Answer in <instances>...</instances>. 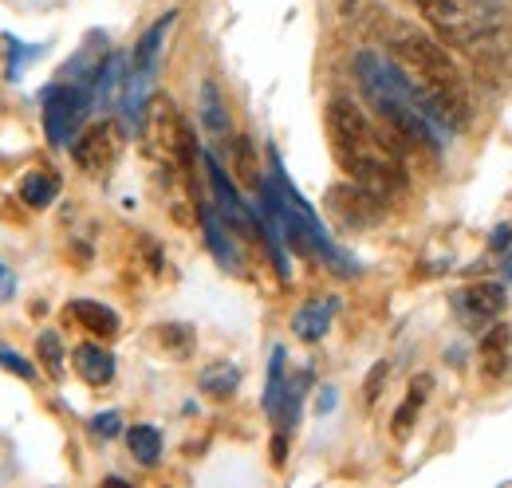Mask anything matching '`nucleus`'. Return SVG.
<instances>
[{
	"instance_id": "3",
	"label": "nucleus",
	"mask_w": 512,
	"mask_h": 488,
	"mask_svg": "<svg viewBox=\"0 0 512 488\" xmlns=\"http://www.w3.org/2000/svg\"><path fill=\"white\" fill-rule=\"evenodd\" d=\"M355 71H359V83H363L371 107L379 111V119L390 126V134L398 142H410L418 150H442L446 146L449 130L422 103V95L402 79V71L394 63L375 56V52H363L355 60Z\"/></svg>"
},
{
	"instance_id": "13",
	"label": "nucleus",
	"mask_w": 512,
	"mask_h": 488,
	"mask_svg": "<svg viewBox=\"0 0 512 488\" xmlns=\"http://www.w3.org/2000/svg\"><path fill=\"white\" fill-rule=\"evenodd\" d=\"M75 374L87 386H107L115 378V359H111V351H103L95 343H79L75 347Z\"/></svg>"
},
{
	"instance_id": "24",
	"label": "nucleus",
	"mask_w": 512,
	"mask_h": 488,
	"mask_svg": "<svg viewBox=\"0 0 512 488\" xmlns=\"http://www.w3.org/2000/svg\"><path fill=\"white\" fill-rule=\"evenodd\" d=\"M158 339H162V343H166V351H174V355H190L193 351V331L190 327H182V323L162 327V331H158Z\"/></svg>"
},
{
	"instance_id": "32",
	"label": "nucleus",
	"mask_w": 512,
	"mask_h": 488,
	"mask_svg": "<svg viewBox=\"0 0 512 488\" xmlns=\"http://www.w3.org/2000/svg\"><path fill=\"white\" fill-rule=\"evenodd\" d=\"M331 406H335V390H323V398H320V410H323V414H327V410H331Z\"/></svg>"
},
{
	"instance_id": "14",
	"label": "nucleus",
	"mask_w": 512,
	"mask_h": 488,
	"mask_svg": "<svg viewBox=\"0 0 512 488\" xmlns=\"http://www.w3.org/2000/svg\"><path fill=\"white\" fill-rule=\"evenodd\" d=\"M56 197H60V174H52V170H28L20 178V201L28 209H48Z\"/></svg>"
},
{
	"instance_id": "5",
	"label": "nucleus",
	"mask_w": 512,
	"mask_h": 488,
	"mask_svg": "<svg viewBox=\"0 0 512 488\" xmlns=\"http://www.w3.org/2000/svg\"><path fill=\"white\" fill-rule=\"evenodd\" d=\"M138 130H142L146 154H150L154 162L190 174L193 170V134H190V126L182 122V115H178L174 99H166V95L146 99L142 119H138Z\"/></svg>"
},
{
	"instance_id": "31",
	"label": "nucleus",
	"mask_w": 512,
	"mask_h": 488,
	"mask_svg": "<svg viewBox=\"0 0 512 488\" xmlns=\"http://www.w3.org/2000/svg\"><path fill=\"white\" fill-rule=\"evenodd\" d=\"M12 4H24V8H48V4H60V0H12Z\"/></svg>"
},
{
	"instance_id": "33",
	"label": "nucleus",
	"mask_w": 512,
	"mask_h": 488,
	"mask_svg": "<svg viewBox=\"0 0 512 488\" xmlns=\"http://www.w3.org/2000/svg\"><path fill=\"white\" fill-rule=\"evenodd\" d=\"M355 4H359V0H339V8H343V12H355Z\"/></svg>"
},
{
	"instance_id": "11",
	"label": "nucleus",
	"mask_w": 512,
	"mask_h": 488,
	"mask_svg": "<svg viewBox=\"0 0 512 488\" xmlns=\"http://www.w3.org/2000/svg\"><path fill=\"white\" fill-rule=\"evenodd\" d=\"M335 311H339V300H335V296L312 300V304H304L300 311H296V319H292V331H296L304 343H316V339H323V335H327V327H331Z\"/></svg>"
},
{
	"instance_id": "23",
	"label": "nucleus",
	"mask_w": 512,
	"mask_h": 488,
	"mask_svg": "<svg viewBox=\"0 0 512 488\" xmlns=\"http://www.w3.org/2000/svg\"><path fill=\"white\" fill-rule=\"evenodd\" d=\"M36 355H40V363L48 366L52 378H64V347H60V335L56 331H40Z\"/></svg>"
},
{
	"instance_id": "12",
	"label": "nucleus",
	"mask_w": 512,
	"mask_h": 488,
	"mask_svg": "<svg viewBox=\"0 0 512 488\" xmlns=\"http://www.w3.org/2000/svg\"><path fill=\"white\" fill-rule=\"evenodd\" d=\"M205 162V170H209V185H213V197H217V209L237 225V229H249V213H245V201L237 197V189L229 185V178H225V170L205 154L201 158Z\"/></svg>"
},
{
	"instance_id": "1",
	"label": "nucleus",
	"mask_w": 512,
	"mask_h": 488,
	"mask_svg": "<svg viewBox=\"0 0 512 488\" xmlns=\"http://www.w3.org/2000/svg\"><path fill=\"white\" fill-rule=\"evenodd\" d=\"M390 63L402 71V79L422 95V103L438 115V122L449 134L461 130L469 122V91H465V75L457 71V63L449 60V52L426 32L410 28V24H394L386 36Z\"/></svg>"
},
{
	"instance_id": "20",
	"label": "nucleus",
	"mask_w": 512,
	"mask_h": 488,
	"mask_svg": "<svg viewBox=\"0 0 512 488\" xmlns=\"http://www.w3.org/2000/svg\"><path fill=\"white\" fill-rule=\"evenodd\" d=\"M237 382H241V370H237L233 363H213L201 370V390H205V394L229 398V394L237 390Z\"/></svg>"
},
{
	"instance_id": "27",
	"label": "nucleus",
	"mask_w": 512,
	"mask_h": 488,
	"mask_svg": "<svg viewBox=\"0 0 512 488\" xmlns=\"http://www.w3.org/2000/svg\"><path fill=\"white\" fill-rule=\"evenodd\" d=\"M119 426H123V418H119L115 410H107V414H99V418L91 422V429H95L99 437H115V433H119Z\"/></svg>"
},
{
	"instance_id": "4",
	"label": "nucleus",
	"mask_w": 512,
	"mask_h": 488,
	"mask_svg": "<svg viewBox=\"0 0 512 488\" xmlns=\"http://www.w3.org/2000/svg\"><path fill=\"white\" fill-rule=\"evenodd\" d=\"M418 12L446 44L457 48H477L485 40H497V32L505 28L501 0H418Z\"/></svg>"
},
{
	"instance_id": "8",
	"label": "nucleus",
	"mask_w": 512,
	"mask_h": 488,
	"mask_svg": "<svg viewBox=\"0 0 512 488\" xmlns=\"http://www.w3.org/2000/svg\"><path fill=\"white\" fill-rule=\"evenodd\" d=\"M327 205H331V213H335L343 225H351V229H371V225H379L386 217L383 193H375V189H367V185H359V182L331 185V189H327Z\"/></svg>"
},
{
	"instance_id": "7",
	"label": "nucleus",
	"mask_w": 512,
	"mask_h": 488,
	"mask_svg": "<svg viewBox=\"0 0 512 488\" xmlns=\"http://www.w3.org/2000/svg\"><path fill=\"white\" fill-rule=\"evenodd\" d=\"M71 154H75V166H79V170H87L91 178H103V174L119 162V154H123V130L111 119L95 122V126H87V130L75 138Z\"/></svg>"
},
{
	"instance_id": "34",
	"label": "nucleus",
	"mask_w": 512,
	"mask_h": 488,
	"mask_svg": "<svg viewBox=\"0 0 512 488\" xmlns=\"http://www.w3.org/2000/svg\"><path fill=\"white\" fill-rule=\"evenodd\" d=\"M505 276H512V256H509V268H505Z\"/></svg>"
},
{
	"instance_id": "10",
	"label": "nucleus",
	"mask_w": 512,
	"mask_h": 488,
	"mask_svg": "<svg viewBox=\"0 0 512 488\" xmlns=\"http://www.w3.org/2000/svg\"><path fill=\"white\" fill-rule=\"evenodd\" d=\"M457 307L465 311V319L473 323H489L505 311V288L501 284H477V288H465L457 296Z\"/></svg>"
},
{
	"instance_id": "21",
	"label": "nucleus",
	"mask_w": 512,
	"mask_h": 488,
	"mask_svg": "<svg viewBox=\"0 0 512 488\" xmlns=\"http://www.w3.org/2000/svg\"><path fill=\"white\" fill-rule=\"evenodd\" d=\"M284 347H276L272 351V363H268V386H264V414L276 422V410H280V402H284Z\"/></svg>"
},
{
	"instance_id": "16",
	"label": "nucleus",
	"mask_w": 512,
	"mask_h": 488,
	"mask_svg": "<svg viewBox=\"0 0 512 488\" xmlns=\"http://www.w3.org/2000/svg\"><path fill=\"white\" fill-rule=\"evenodd\" d=\"M201 225H205V244H209V252H213L225 268H237V248H233V241H229L225 225L217 221L213 205H201Z\"/></svg>"
},
{
	"instance_id": "2",
	"label": "nucleus",
	"mask_w": 512,
	"mask_h": 488,
	"mask_svg": "<svg viewBox=\"0 0 512 488\" xmlns=\"http://www.w3.org/2000/svg\"><path fill=\"white\" fill-rule=\"evenodd\" d=\"M327 134H331L335 162L343 166V174H351V182L367 185L383 197H394L398 189H406L402 154L371 126V119L351 99L327 103Z\"/></svg>"
},
{
	"instance_id": "17",
	"label": "nucleus",
	"mask_w": 512,
	"mask_h": 488,
	"mask_svg": "<svg viewBox=\"0 0 512 488\" xmlns=\"http://www.w3.org/2000/svg\"><path fill=\"white\" fill-rule=\"evenodd\" d=\"M509 327L505 323H497V327H489V335H485V343H481V355H485V374L489 378H501L505 370H509Z\"/></svg>"
},
{
	"instance_id": "6",
	"label": "nucleus",
	"mask_w": 512,
	"mask_h": 488,
	"mask_svg": "<svg viewBox=\"0 0 512 488\" xmlns=\"http://www.w3.org/2000/svg\"><path fill=\"white\" fill-rule=\"evenodd\" d=\"M87 115V91L79 83H56L44 91V134L52 146H67Z\"/></svg>"
},
{
	"instance_id": "28",
	"label": "nucleus",
	"mask_w": 512,
	"mask_h": 488,
	"mask_svg": "<svg viewBox=\"0 0 512 488\" xmlns=\"http://www.w3.org/2000/svg\"><path fill=\"white\" fill-rule=\"evenodd\" d=\"M0 366H4V370H16L20 378H36V370L24 363V359H20L16 351H0Z\"/></svg>"
},
{
	"instance_id": "22",
	"label": "nucleus",
	"mask_w": 512,
	"mask_h": 488,
	"mask_svg": "<svg viewBox=\"0 0 512 488\" xmlns=\"http://www.w3.org/2000/svg\"><path fill=\"white\" fill-rule=\"evenodd\" d=\"M201 119H205V126H209L217 138H225V134H229L225 103H221V95H217V87H213V83H205V87H201Z\"/></svg>"
},
{
	"instance_id": "25",
	"label": "nucleus",
	"mask_w": 512,
	"mask_h": 488,
	"mask_svg": "<svg viewBox=\"0 0 512 488\" xmlns=\"http://www.w3.org/2000/svg\"><path fill=\"white\" fill-rule=\"evenodd\" d=\"M233 146H237V174H241V182L260 185V170H256V154L253 146H249V138H237Z\"/></svg>"
},
{
	"instance_id": "30",
	"label": "nucleus",
	"mask_w": 512,
	"mask_h": 488,
	"mask_svg": "<svg viewBox=\"0 0 512 488\" xmlns=\"http://www.w3.org/2000/svg\"><path fill=\"white\" fill-rule=\"evenodd\" d=\"M509 233H512L509 225H501V229H497V233H493V241H489V244H493V248H497V252H505V248H509Z\"/></svg>"
},
{
	"instance_id": "18",
	"label": "nucleus",
	"mask_w": 512,
	"mask_h": 488,
	"mask_svg": "<svg viewBox=\"0 0 512 488\" xmlns=\"http://www.w3.org/2000/svg\"><path fill=\"white\" fill-rule=\"evenodd\" d=\"M127 445H130V457L138 465H158V457H162V433L154 426H134L127 433Z\"/></svg>"
},
{
	"instance_id": "29",
	"label": "nucleus",
	"mask_w": 512,
	"mask_h": 488,
	"mask_svg": "<svg viewBox=\"0 0 512 488\" xmlns=\"http://www.w3.org/2000/svg\"><path fill=\"white\" fill-rule=\"evenodd\" d=\"M272 461H276V465H284V461H288V441H284V433H280V437H272Z\"/></svg>"
},
{
	"instance_id": "15",
	"label": "nucleus",
	"mask_w": 512,
	"mask_h": 488,
	"mask_svg": "<svg viewBox=\"0 0 512 488\" xmlns=\"http://www.w3.org/2000/svg\"><path fill=\"white\" fill-rule=\"evenodd\" d=\"M174 20H178V12H166V16L138 40V48H134V71H150V75H154V63H158V52H162V40H166V32L174 28Z\"/></svg>"
},
{
	"instance_id": "19",
	"label": "nucleus",
	"mask_w": 512,
	"mask_h": 488,
	"mask_svg": "<svg viewBox=\"0 0 512 488\" xmlns=\"http://www.w3.org/2000/svg\"><path fill=\"white\" fill-rule=\"evenodd\" d=\"M430 386H434V378H430V374H418V378L410 382V398H406V406L394 414V433H398V437H406V433H410V426H414V414L422 410V402H426Z\"/></svg>"
},
{
	"instance_id": "26",
	"label": "nucleus",
	"mask_w": 512,
	"mask_h": 488,
	"mask_svg": "<svg viewBox=\"0 0 512 488\" xmlns=\"http://www.w3.org/2000/svg\"><path fill=\"white\" fill-rule=\"evenodd\" d=\"M386 374H390V363H379V366H375V374H367V386H363V394H367V406H375V402H379Z\"/></svg>"
},
{
	"instance_id": "9",
	"label": "nucleus",
	"mask_w": 512,
	"mask_h": 488,
	"mask_svg": "<svg viewBox=\"0 0 512 488\" xmlns=\"http://www.w3.org/2000/svg\"><path fill=\"white\" fill-rule=\"evenodd\" d=\"M67 319H75L83 331H91L95 339H115L119 335V315L111 311L107 304H99V300H71L67 307Z\"/></svg>"
}]
</instances>
